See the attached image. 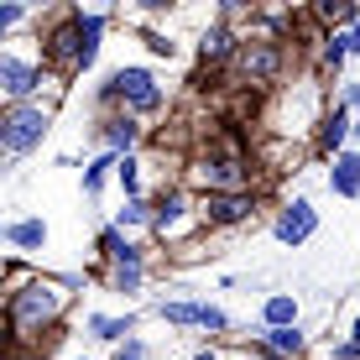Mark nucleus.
<instances>
[{"mask_svg": "<svg viewBox=\"0 0 360 360\" xmlns=\"http://www.w3.org/2000/svg\"><path fill=\"white\" fill-rule=\"evenodd\" d=\"M58 308H63V288H53V282H32L27 292H11V324H16V329H37V324H47Z\"/></svg>", "mask_w": 360, "mask_h": 360, "instance_id": "1", "label": "nucleus"}, {"mask_svg": "<svg viewBox=\"0 0 360 360\" xmlns=\"http://www.w3.org/2000/svg\"><path fill=\"white\" fill-rule=\"evenodd\" d=\"M42 136H47V110H37V105H11L6 126H0V146H6L11 157L32 152Z\"/></svg>", "mask_w": 360, "mask_h": 360, "instance_id": "2", "label": "nucleus"}, {"mask_svg": "<svg viewBox=\"0 0 360 360\" xmlns=\"http://www.w3.org/2000/svg\"><path fill=\"white\" fill-rule=\"evenodd\" d=\"M235 68H240L251 84H271L277 68H282V47L277 42H240L235 47Z\"/></svg>", "mask_w": 360, "mask_h": 360, "instance_id": "3", "label": "nucleus"}, {"mask_svg": "<svg viewBox=\"0 0 360 360\" xmlns=\"http://www.w3.org/2000/svg\"><path fill=\"white\" fill-rule=\"evenodd\" d=\"M110 94H120L131 110H157L162 105V89H157V79L146 68H120L115 79H110Z\"/></svg>", "mask_w": 360, "mask_h": 360, "instance_id": "4", "label": "nucleus"}, {"mask_svg": "<svg viewBox=\"0 0 360 360\" xmlns=\"http://www.w3.org/2000/svg\"><path fill=\"white\" fill-rule=\"evenodd\" d=\"M314 230H319V209L308 204V198H292V204L277 214V240L282 245H303Z\"/></svg>", "mask_w": 360, "mask_h": 360, "instance_id": "5", "label": "nucleus"}, {"mask_svg": "<svg viewBox=\"0 0 360 360\" xmlns=\"http://www.w3.org/2000/svg\"><path fill=\"white\" fill-rule=\"evenodd\" d=\"M198 214H204L209 225H240V219L251 214V193H209L204 204H198Z\"/></svg>", "mask_w": 360, "mask_h": 360, "instance_id": "6", "label": "nucleus"}, {"mask_svg": "<svg viewBox=\"0 0 360 360\" xmlns=\"http://www.w3.org/2000/svg\"><path fill=\"white\" fill-rule=\"evenodd\" d=\"M0 84H6V94L16 99V105H27V94L42 84V73L32 63H21V58H0Z\"/></svg>", "mask_w": 360, "mask_h": 360, "instance_id": "7", "label": "nucleus"}, {"mask_svg": "<svg viewBox=\"0 0 360 360\" xmlns=\"http://www.w3.org/2000/svg\"><path fill=\"white\" fill-rule=\"evenodd\" d=\"M329 188L345 198H360V157H334L329 167Z\"/></svg>", "mask_w": 360, "mask_h": 360, "instance_id": "8", "label": "nucleus"}, {"mask_svg": "<svg viewBox=\"0 0 360 360\" xmlns=\"http://www.w3.org/2000/svg\"><path fill=\"white\" fill-rule=\"evenodd\" d=\"M262 319H266V329H292V324H297V297H288V292L266 297Z\"/></svg>", "mask_w": 360, "mask_h": 360, "instance_id": "9", "label": "nucleus"}, {"mask_svg": "<svg viewBox=\"0 0 360 360\" xmlns=\"http://www.w3.org/2000/svg\"><path fill=\"white\" fill-rule=\"evenodd\" d=\"M6 240H11V245H21V251H37V245L47 240V225H42V219H21V225H11V230H6Z\"/></svg>", "mask_w": 360, "mask_h": 360, "instance_id": "10", "label": "nucleus"}, {"mask_svg": "<svg viewBox=\"0 0 360 360\" xmlns=\"http://www.w3.org/2000/svg\"><path fill=\"white\" fill-rule=\"evenodd\" d=\"M266 355H303V334L297 329H266Z\"/></svg>", "mask_w": 360, "mask_h": 360, "instance_id": "11", "label": "nucleus"}, {"mask_svg": "<svg viewBox=\"0 0 360 360\" xmlns=\"http://www.w3.org/2000/svg\"><path fill=\"white\" fill-rule=\"evenodd\" d=\"M99 136L110 141V152H126V146L136 141V120H126V115H120V120H105V126H99Z\"/></svg>", "mask_w": 360, "mask_h": 360, "instance_id": "12", "label": "nucleus"}, {"mask_svg": "<svg viewBox=\"0 0 360 360\" xmlns=\"http://www.w3.org/2000/svg\"><path fill=\"white\" fill-rule=\"evenodd\" d=\"M183 209H188V198H183V193H162V204H157V214H152V225L157 230H172V225H178V214H183Z\"/></svg>", "mask_w": 360, "mask_h": 360, "instance_id": "13", "label": "nucleus"}, {"mask_svg": "<svg viewBox=\"0 0 360 360\" xmlns=\"http://www.w3.org/2000/svg\"><path fill=\"white\" fill-rule=\"evenodd\" d=\"M345 131H350V110L340 105V110H334V115L324 120V136H319V146H324V152H334V146L345 141Z\"/></svg>", "mask_w": 360, "mask_h": 360, "instance_id": "14", "label": "nucleus"}, {"mask_svg": "<svg viewBox=\"0 0 360 360\" xmlns=\"http://www.w3.org/2000/svg\"><path fill=\"white\" fill-rule=\"evenodd\" d=\"M167 324H204V303H162Z\"/></svg>", "mask_w": 360, "mask_h": 360, "instance_id": "15", "label": "nucleus"}, {"mask_svg": "<svg viewBox=\"0 0 360 360\" xmlns=\"http://www.w3.org/2000/svg\"><path fill=\"white\" fill-rule=\"evenodd\" d=\"M89 329L99 334V340H126V334H131V319H89Z\"/></svg>", "mask_w": 360, "mask_h": 360, "instance_id": "16", "label": "nucleus"}, {"mask_svg": "<svg viewBox=\"0 0 360 360\" xmlns=\"http://www.w3.org/2000/svg\"><path fill=\"white\" fill-rule=\"evenodd\" d=\"M204 58H230V32L225 27L204 32Z\"/></svg>", "mask_w": 360, "mask_h": 360, "instance_id": "17", "label": "nucleus"}, {"mask_svg": "<svg viewBox=\"0 0 360 360\" xmlns=\"http://www.w3.org/2000/svg\"><path fill=\"white\" fill-rule=\"evenodd\" d=\"M141 219H146V204H141V198H131V204L115 214V230H126V225H141Z\"/></svg>", "mask_w": 360, "mask_h": 360, "instance_id": "18", "label": "nucleus"}, {"mask_svg": "<svg viewBox=\"0 0 360 360\" xmlns=\"http://www.w3.org/2000/svg\"><path fill=\"white\" fill-rule=\"evenodd\" d=\"M115 288L120 292H136V288H141V266H115Z\"/></svg>", "mask_w": 360, "mask_h": 360, "instance_id": "19", "label": "nucleus"}, {"mask_svg": "<svg viewBox=\"0 0 360 360\" xmlns=\"http://www.w3.org/2000/svg\"><path fill=\"white\" fill-rule=\"evenodd\" d=\"M105 167H120V162H115V157H99V162H89V172H84V188H99Z\"/></svg>", "mask_w": 360, "mask_h": 360, "instance_id": "20", "label": "nucleus"}, {"mask_svg": "<svg viewBox=\"0 0 360 360\" xmlns=\"http://www.w3.org/2000/svg\"><path fill=\"white\" fill-rule=\"evenodd\" d=\"M319 16L324 21H360V11L355 6H319Z\"/></svg>", "mask_w": 360, "mask_h": 360, "instance_id": "21", "label": "nucleus"}, {"mask_svg": "<svg viewBox=\"0 0 360 360\" xmlns=\"http://www.w3.org/2000/svg\"><path fill=\"white\" fill-rule=\"evenodd\" d=\"M225 324H230V319L219 314V308H209V303H204V329H225Z\"/></svg>", "mask_w": 360, "mask_h": 360, "instance_id": "22", "label": "nucleus"}, {"mask_svg": "<svg viewBox=\"0 0 360 360\" xmlns=\"http://www.w3.org/2000/svg\"><path fill=\"white\" fill-rule=\"evenodd\" d=\"M120 183H126V193H136V162H131V157L120 162Z\"/></svg>", "mask_w": 360, "mask_h": 360, "instance_id": "23", "label": "nucleus"}, {"mask_svg": "<svg viewBox=\"0 0 360 360\" xmlns=\"http://www.w3.org/2000/svg\"><path fill=\"white\" fill-rule=\"evenodd\" d=\"M21 21V6H0V27H16Z\"/></svg>", "mask_w": 360, "mask_h": 360, "instance_id": "24", "label": "nucleus"}, {"mask_svg": "<svg viewBox=\"0 0 360 360\" xmlns=\"http://www.w3.org/2000/svg\"><path fill=\"white\" fill-rule=\"evenodd\" d=\"M120 360H141V345H126V350H120Z\"/></svg>", "mask_w": 360, "mask_h": 360, "instance_id": "25", "label": "nucleus"}, {"mask_svg": "<svg viewBox=\"0 0 360 360\" xmlns=\"http://www.w3.org/2000/svg\"><path fill=\"white\" fill-rule=\"evenodd\" d=\"M350 99H355V105H360V84H350Z\"/></svg>", "mask_w": 360, "mask_h": 360, "instance_id": "26", "label": "nucleus"}, {"mask_svg": "<svg viewBox=\"0 0 360 360\" xmlns=\"http://www.w3.org/2000/svg\"><path fill=\"white\" fill-rule=\"evenodd\" d=\"M193 360H219V355H214V350H204V355H193Z\"/></svg>", "mask_w": 360, "mask_h": 360, "instance_id": "27", "label": "nucleus"}, {"mask_svg": "<svg viewBox=\"0 0 360 360\" xmlns=\"http://www.w3.org/2000/svg\"><path fill=\"white\" fill-rule=\"evenodd\" d=\"M350 345H360V319H355V340H350Z\"/></svg>", "mask_w": 360, "mask_h": 360, "instance_id": "28", "label": "nucleus"}]
</instances>
